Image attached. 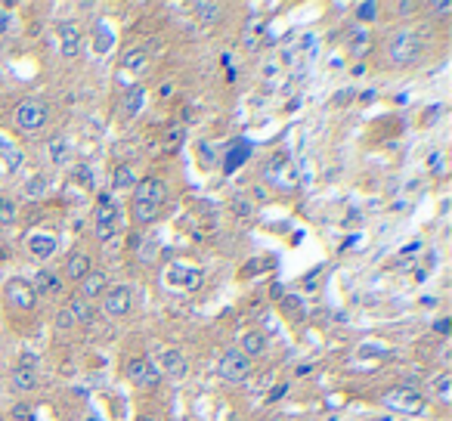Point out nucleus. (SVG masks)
Here are the masks:
<instances>
[{"label":"nucleus","instance_id":"obj_9","mask_svg":"<svg viewBox=\"0 0 452 421\" xmlns=\"http://www.w3.org/2000/svg\"><path fill=\"white\" fill-rule=\"evenodd\" d=\"M384 403L390 406V409L397 412H409V415H415V412H421L424 406V397L415 390H409V387H397V390H390L388 397H384Z\"/></svg>","mask_w":452,"mask_h":421},{"label":"nucleus","instance_id":"obj_20","mask_svg":"<svg viewBox=\"0 0 452 421\" xmlns=\"http://www.w3.org/2000/svg\"><path fill=\"white\" fill-rule=\"evenodd\" d=\"M158 251H162V239H158V232H149V236H139V245H137V257L139 264H155Z\"/></svg>","mask_w":452,"mask_h":421},{"label":"nucleus","instance_id":"obj_39","mask_svg":"<svg viewBox=\"0 0 452 421\" xmlns=\"http://www.w3.org/2000/svg\"><path fill=\"white\" fill-rule=\"evenodd\" d=\"M431 10H434V12H449V10H452V3H434Z\"/></svg>","mask_w":452,"mask_h":421},{"label":"nucleus","instance_id":"obj_25","mask_svg":"<svg viewBox=\"0 0 452 421\" xmlns=\"http://www.w3.org/2000/svg\"><path fill=\"white\" fill-rule=\"evenodd\" d=\"M50 158H53V164H69L71 162V143H69V137H53L50 139Z\"/></svg>","mask_w":452,"mask_h":421},{"label":"nucleus","instance_id":"obj_17","mask_svg":"<svg viewBox=\"0 0 452 421\" xmlns=\"http://www.w3.org/2000/svg\"><path fill=\"white\" fill-rule=\"evenodd\" d=\"M238 350H242L245 356H248V359L261 356V353L267 350V335H263V332H257V329L245 332V335L238 338Z\"/></svg>","mask_w":452,"mask_h":421},{"label":"nucleus","instance_id":"obj_6","mask_svg":"<svg viewBox=\"0 0 452 421\" xmlns=\"http://www.w3.org/2000/svg\"><path fill=\"white\" fill-rule=\"evenodd\" d=\"M128 378L134 381L137 387H146V390H152V387L162 384V372H158V366L152 363V359H130L128 363Z\"/></svg>","mask_w":452,"mask_h":421},{"label":"nucleus","instance_id":"obj_21","mask_svg":"<svg viewBox=\"0 0 452 421\" xmlns=\"http://www.w3.org/2000/svg\"><path fill=\"white\" fill-rule=\"evenodd\" d=\"M139 183L137 180V171H134V164H118L115 168V177H112V189H118V192H128V189H134V186Z\"/></svg>","mask_w":452,"mask_h":421},{"label":"nucleus","instance_id":"obj_3","mask_svg":"<svg viewBox=\"0 0 452 421\" xmlns=\"http://www.w3.org/2000/svg\"><path fill=\"white\" fill-rule=\"evenodd\" d=\"M3 298H6V307H12L16 313H28V310H35V304H37V291L31 289V282H25V279H10V282L3 285Z\"/></svg>","mask_w":452,"mask_h":421},{"label":"nucleus","instance_id":"obj_14","mask_svg":"<svg viewBox=\"0 0 452 421\" xmlns=\"http://www.w3.org/2000/svg\"><path fill=\"white\" fill-rule=\"evenodd\" d=\"M28 251H31V257H37V260H50L53 254H56V236H50V232H28Z\"/></svg>","mask_w":452,"mask_h":421},{"label":"nucleus","instance_id":"obj_11","mask_svg":"<svg viewBox=\"0 0 452 421\" xmlns=\"http://www.w3.org/2000/svg\"><path fill=\"white\" fill-rule=\"evenodd\" d=\"M158 372L168 375L171 381H183L186 375H189V363H186V356L180 350H164L162 363H158Z\"/></svg>","mask_w":452,"mask_h":421},{"label":"nucleus","instance_id":"obj_24","mask_svg":"<svg viewBox=\"0 0 452 421\" xmlns=\"http://www.w3.org/2000/svg\"><path fill=\"white\" fill-rule=\"evenodd\" d=\"M143 103H146V90L139 84L128 87V93H124V115L137 118L139 112H143Z\"/></svg>","mask_w":452,"mask_h":421},{"label":"nucleus","instance_id":"obj_23","mask_svg":"<svg viewBox=\"0 0 452 421\" xmlns=\"http://www.w3.org/2000/svg\"><path fill=\"white\" fill-rule=\"evenodd\" d=\"M31 289L44 291V295H59V291H62V279H59L56 273H50V270H41L35 276V282H31Z\"/></svg>","mask_w":452,"mask_h":421},{"label":"nucleus","instance_id":"obj_7","mask_svg":"<svg viewBox=\"0 0 452 421\" xmlns=\"http://www.w3.org/2000/svg\"><path fill=\"white\" fill-rule=\"evenodd\" d=\"M115 230H118V208L109 202V196H103L96 208V239L105 245L109 239H115Z\"/></svg>","mask_w":452,"mask_h":421},{"label":"nucleus","instance_id":"obj_18","mask_svg":"<svg viewBox=\"0 0 452 421\" xmlns=\"http://www.w3.org/2000/svg\"><path fill=\"white\" fill-rule=\"evenodd\" d=\"M112 50H115V31L105 22H96V28H93V53L96 56H109Z\"/></svg>","mask_w":452,"mask_h":421},{"label":"nucleus","instance_id":"obj_22","mask_svg":"<svg viewBox=\"0 0 452 421\" xmlns=\"http://www.w3.org/2000/svg\"><path fill=\"white\" fill-rule=\"evenodd\" d=\"M248 155H251V143H245V139H238V143H232V149L226 152V158H223V171H226V173L238 171V164H242Z\"/></svg>","mask_w":452,"mask_h":421},{"label":"nucleus","instance_id":"obj_37","mask_svg":"<svg viewBox=\"0 0 452 421\" xmlns=\"http://www.w3.org/2000/svg\"><path fill=\"white\" fill-rule=\"evenodd\" d=\"M431 168H434L437 173H443V155H440V152H434V155H431Z\"/></svg>","mask_w":452,"mask_h":421},{"label":"nucleus","instance_id":"obj_1","mask_svg":"<svg viewBox=\"0 0 452 421\" xmlns=\"http://www.w3.org/2000/svg\"><path fill=\"white\" fill-rule=\"evenodd\" d=\"M12 121H16L19 130L25 133H37L41 127H46V121H50V105L44 103V99H22V103L12 109Z\"/></svg>","mask_w":452,"mask_h":421},{"label":"nucleus","instance_id":"obj_16","mask_svg":"<svg viewBox=\"0 0 452 421\" xmlns=\"http://www.w3.org/2000/svg\"><path fill=\"white\" fill-rule=\"evenodd\" d=\"M0 162L6 164V171H19L25 164V155L6 133H0Z\"/></svg>","mask_w":452,"mask_h":421},{"label":"nucleus","instance_id":"obj_28","mask_svg":"<svg viewBox=\"0 0 452 421\" xmlns=\"http://www.w3.org/2000/svg\"><path fill=\"white\" fill-rule=\"evenodd\" d=\"M192 10H195L198 22H217V19H220V12H223V6L214 3V0H198Z\"/></svg>","mask_w":452,"mask_h":421},{"label":"nucleus","instance_id":"obj_30","mask_svg":"<svg viewBox=\"0 0 452 421\" xmlns=\"http://www.w3.org/2000/svg\"><path fill=\"white\" fill-rule=\"evenodd\" d=\"M65 310L71 313V319H75V323H90V304L87 300H81V298H71V304L65 307Z\"/></svg>","mask_w":452,"mask_h":421},{"label":"nucleus","instance_id":"obj_19","mask_svg":"<svg viewBox=\"0 0 452 421\" xmlns=\"http://www.w3.org/2000/svg\"><path fill=\"white\" fill-rule=\"evenodd\" d=\"M78 285H81V291H78V298H81V300H87V304H90L93 298L105 295V273H90V276H84Z\"/></svg>","mask_w":452,"mask_h":421},{"label":"nucleus","instance_id":"obj_41","mask_svg":"<svg viewBox=\"0 0 452 421\" xmlns=\"http://www.w3.org/2000/svg\"><path fill=\"white\" fill-rule=\"evenodd\" d=\"M137 421H155V418H152V415H139Z\"/></svg>","mask_w":452,"mask_h":421},{"label":"nucleus","instance_id":"obj_35","mask_svg":"<svg viewBox=\"0 0 452 421\" xmlns=\"http://www.w3.org/2000/svg\"><path fill=\"white\" fill-rule=\"evenodd\" d=\"M71 325H75L71 313H69V310H59V313H56V329H71Z\"/></svg>","mask_w":452,"mask_h":421},{"label":"nucleus","instance_id":"obj_15","mask_svg":"<svg viewBox=\"0 0 452 421\" xmlns=\"http://www.w3.org/2000/svg\"><path fill=\"white\" fill-rule=\"evenodd\" d=\"M93 273V260L90 254L84 251H75L69 260H65V279H71V282H81L84 276H90Z\"/></svg>","mask_w":452,"mask_h":421},{"label":"nucleus","instance_id":"obj_13","mask_svg":"<svg viewBox=\"0 0 452 421\" xmlns=\"http://www.w3.org/2000/svg\"><path fill=\"white\" fill-rule=\"evenodd\" d=\"M12 387L19 393H31L37 387V372H35V359H22V363L12 369Z\"/></svg>","mask_w":452,"mask_h":421},{"label":"nucleus","instance_id":"obj_27","mask_svg":"<svg viewBox=\"0 0 452 421\" xmlns=\"http://www.w3.org/2000/svg\"><path fill=\"white\" fill-rule=\"evenodd\" d=\"M279 304H282V310L288 313L291 319L307 316V304H304V295H282V298H279Z\"/></svg>","mask_w":452,"mask_h":421},{"label":"nucleus","instance_id":"obj_26","mask_svg":"<svg viewBox=\"0 0 452 421\" xmlns=\"http://www.w3.org/2000/svg\"><path fill=\"white\" fill-rule=\"evenodd\" d=\"M146 62H149V56H146V50H143V46H134V50H128V53H124V59H121V69H124V71H143V69H146Z\"/></svg>","mask_w":452,"mask_h":421},{"label":"nucleus","instance_id":"obj_29","mask_svg":"<svg viewBox=\"0 0 452 421\" xmlns=\"http://www.w3.org/2000/svg\"><path fill=\"white\" fill-rule=\"evenodd\" d=\"M158 211L162 208H155V205H146V202H134V208H130V214H134V220L139 226H152L158 220Z\"/></svg>","mask_w":452,"mask_h":421},{"label":"nucleus","instance_id":"obj_32","mask_svg":"<svg viewBox=\"0 0 452 421\" xmlns=\"http://www.w3.org/2000/svg\"><path fill=\"white\" fill-rule=\"evenodd\" d=\"M44 192H46V177L35 173L31 180H25V189H22V196H25V198H41Z\"/></svg>","mask_w":452,"mask_h":421},{"label":"nucleus","instance_id":"obj_8","mask_svg":"<svg viewBox=\"0 0 452 421\" xmlns=\"http://www.w3.org/2000/svg\"><path fill=\"white\" fill-rule=\"evenodd\" d=\"M164 198H168V183L158 177H146L134 186V202H146V205H155L162 208Z\"/></svg>","mask_w":452,"mask_h":421},{"label":"nucleus","instance_id":"obj_10","mask_svg":"<svg viewBox=\"0 0 452 421\" xmlns=\"http://www.w3.org/2000/svg\"><path fill=\"white\" fill-rule=\"evenodd\" d=\"M130 304H134L130 285H115V289H109L103 298V310L109 313V316H124V313H130Z\"/></svg>","mask_w":452,"mask_h":421},{"label":"nucleus","instance_id":"obj_40","mask_svg":"<svg viewBox=\"0 0 452 421\" xmlns=\"http://www.w3.org/2000/svg\"><path fill=\"white\" fill-rule=\"evenodd\" d=\"M236 211H238V214H242V217H245V214H248L251 208H248V205H245V202H236Z\"/></svg>","mask_w":452,"mask_h":421},{"label":"nucleus","instance_id":"obj_31","mask_svg":"<svg viewBox=\"0 0 452 421\" xmlns=\"http://www.w3.org/2000/svg\"><path fill=\"white\" fill-rule=\"evenodd\" d=\"M378 12H381V6H378L375 0H365V3H356L354 6V16L360 19V22H375Z\"/></svg>","mask_w":452,"mask_h":421},{"label":"nucleus","instance_id":"obj_12","mask_svg":"<svg viewBox=\"0 0 452 421\" xmlns=\"http://www.w3.org/2000/svg\"><path fill=\"white\" fill-rule=\"evenodd\" d=\"M59 53L65 59H78L81 56V28L71 22H62L59 25Z\"/></svg>","mask_w":452,"mask_h":421},{"label":"nucleus","instance_id":"obj_5","mask_svg":"<svg viewBox=\"0 0 452 421\" xmlns=\"http://www.w3.org/2000/svg\"><path fill=\"white\" fill-rule=\"evenodd\" d=\"M251 359L245 356L238 347H232V350H226L223 356H220V366H217V372H220V378L223 381H245L251 375Z\"/></svg>","mask_w":452,"mask_h":421},{"label":"nucleus","instance_id":"obj_2","mask_svg":"<svg viewBox=\"0 0 452 421\" xmlns=\"http://www.w3.org/2000/svg\"><path fill=\"white\" fill-rule=\"evenodd\" d=\"M388 56L394 65H412L421 56V41H418L415 31H397L388 44Z\"/></svg>","mask_w":452,"mask_h":421},{"label":"nucleus","instance_id":"obj_34","mask_svg":"<svg viewBox=\"0 0 452 421\" xmlns=\"http://www.w3.org/2000/svg\"><path fill=\"white\" fill-rule=\"evenodd\" d=\"M449 381H452L449 375H440V378L434 381V393L443 399V403H449Z\"/></svg>","mask_w":452,"mask_h":421},{"label":"nucleus","instance_id":"obj_4","mask_svg":"<svg viewBox=\"0 0 452 421\" xmlns=\"http://www.w3.org/2000/svg\"><path fill=\"white\" fill-rule=\"evenodd\" d=\"M164 282L171 289H183V291H198L205 282V273L198 266H186V264H171L164 273Z\"/></svg>","mask_w":452,"mask_h":421},{"label":"nucleus","instance_id":"obj_38","mask_svg":"<svg viewBox=\"0 0 452 421\" xmlns=\"http://www.w3.org/2000/svg\"><path fill=\"white\" fill-rule=\"evenodd\" d=\"M316 276H319V270H313V273H310L307 279H304V289H307V291H313V285H316Z\"/></svg>","mask_w":452,"mask_h":421},{"label":"nucleus","instance_id":"obj_33","mask_svg":"<svg viewBox=\"0 0 452 421\" xmlns=\"http://www.w3.org/2000/svg\"><path fill=\"white\" fill-rule=\"evenodd\" d=\"M12 220H16V202L0 198V223H12Z\"/></svg>","mask_w":452,"mask_h":421},{"label":"nucleus","instance_id":"obj_36","mask_svg":"<svg viewBox=\"0 0 452 421\" xmlns=\"http://www.w3.org/2000/svg\"><path fill=\"white\" fill-rule=\"evenodd\" d=\"M437 112H440V105H431V109H424V124H434L437 121Z\"/></svg>","mask_w":452,"mask_h":421}]
</instances>
